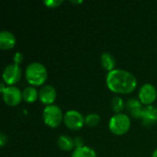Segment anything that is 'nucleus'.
<instances>
[{"label":"nucleus","instance_id":"nucleus-1","mask_svg":"<svg viewBox=\"0 0 157 157\" xmlns=\"http://www.w3.org/2000/svg\"><path fill=\"white\" fill-rule=\"evenodd\" d=\"M108 87L118 94H129L137 86L135 76L125 70L114 69L109 72L106 78Z\"/></svg>","mask_w":157,"mask_h":157},{"label":"nucleus","instance_id":"nucleus-2","mask_svg":"<svg viewBox=\"0 0 157 157\" xmlns=\"http://www.w3.org/2000/svg\"><path fill=\"white\" fill-rule=\"evenodd\" d=\"M25 74L28 82L33 86H40L44 84L48 75L46 67L38 62L29 63L26 68Z\"/></svg>","mask_w":157,"mask_h":157},{"label":"nucleus","instance_id":"nucleus-3","mask_svg":"<svg viewBox=\"0 0 157 157\" xmlns=\"http://www.w3.org/2000/svg\"><path fill=\"white\" fill-rule=\"evenodd\" d=\"M131 127L130 118L123 113L115 114L109 122V128L111 132L116 135L125 134Z\"/></svg>","mask_w":157,"mask_h":157},{"label":"nucleus","instance_id":"nucleus-4","mask_svg":"<svg viewBox=\"0 0 157 157\" xmlns=\"http://www.w3.org/2000/svg\"><path fill=\"white\" fill-rule=\"evenodd\" d=\"M63 120V115L62 109L56 105L46 106L43 109V121L46 125L52 128L58 127L62 121Z\"/></svg>","mask_w":157,"mask_h":157},{"label":"nucleus","instance_id":"nucleus-5","mask_svg":"<svg viewBox=\"0 0 157 157\" xmlns=\"http://www.w3.org/2000/svg\"><path fill=\"white\" fill-rule=\"evenodd\" d=\"M63 121L69 129L77 131L84 126L85 118L77 110H68L63 115Z\"/></svg>","mask_w":157,"mask_h":157},{"label":"nucleus","instance_id":"nucleus-6","mask_svg":"<svg viewBox=\"0 0 157 157\" xmlns=\"http://www.w3.org/2000/svg\"><path fill=\"white\" fill-rule=\"evenodd\" d=\"M21 68L18 64L11 63L5 67L3 72V80L7 85H14L17 83L21 77Z\"/></svg>","mask_w":157,"mask_h":157},{"label":"nucleus","instance_id":"nucleus-7","mask_svg":"<svg viewBox=\"0 0 157 157\" xmlns=\"http://www.w3.org/2000/svg\"><path fill=\"white\" fill-rule=\"evenodd\" d=\"M156 88L152 84H144L139 91L140 101L144 105H151L156 98Z\"/></svg>","mask_w":157,"mask_h":157},{"label":"nucleus","instance_id":"nucleus-8","mask_svg":"<svg viewBox=\"0 0 157 157\" xmlns=\"http://www.w3.org/2000/svg\"><path fill=\"white\" fill-rule=\"evenodd\" d=\"M3 94V98L6 104L9 106H17L20 103L22 98V93L21 91L16 87V86H6L5 91L2 93Z\"/></svg>","mask_w":157,"mask_h":157},{"label":"nucleus","instance_id":"nucleus-9","mask_svg":"<svg viewBox=\"0 0 157 157\" xmlns=\"http://www.w3.org/2000/svg\"><path fill=\"white\" fill-rule=\"evenodd\" d=\"M39 98L43 104L47 106L52 105L56 98V91L52 86L50 85L43 86L39 92Z\"/></svg>","mask_w":157,"mask_h":157},{"label":"nucleus","instance_id":"nucleus-10","mask_svg":"<svg viewBox=\"0 0 157 157\" xmlns=\"http://www.w3.org/2000/svg\"><path fill=\"white\" fill-rule=\"evenodd\" d=\"M143 123L144 126H152L157 122V109L155 107L149 105L144 108L142 116Z\"/></svg>","mask_w":157,"mask_h":157},{"label":"nucleus","instance_id":"nucleus-11","mask_svg":"<svg viewBox=\"0 0 157 157\" xmlns=\"http://www.w3.org/2000/svg\"><path fill=\"white\" fill-rule=\"evenodd\" d=\"M16 44V38L14 34L7 30L0 32V48L2 50H9Z\"/></svg>","mask_w":157,"mask_h":157},{"label":"nucleus","instance_id":"nucleus-12","mask_svg":"<svg viewBox=\"0 0 157 157\" xmlns=\"http://www.w3.org/2000/svg\"><path fill=\"white\" fill-rule=\"evenodd\" d=\"M141 103H142L141 101H139L138 99H135V98H131L127 101L126 108H127L128 111L130 112V114L135 119H139L142 116L144 108Z\"/></svg>","mask_w":157,"mask_h":157},{"label":"nucleus","instance_id":"nucleus-13","mask_svg":"<svg viewBox=\"0 0 157 157\" xmlns=\"http://www.w3.org/2000/svg\"><path fill=\"white\" fill-rule=\"evenodd\" d=\"M100 61H101V65L105 70L109 72L114 70V67L116 65V60L113 57V55H111L109 52H103L101 54Z\"/></svg>","mask_w":157,"mask_h":157},{"label":"nucleus","instance_id":"nucleus-14","mask_svg":"<svg viewBox=\"0 0 157 157\" xmlns=\"http://www.w3.org/2000/svg\"><path fill=\"white\" fill-rule=\"evenodd\" d=\"M38 97H39V92L34 86H28L22 92V98L28 103L35 102Z\"/></svg>","mask_w":157,"mask_h":157},{"label":"nucleus","instance_id":"nucleus-15","mask_svg":"<svg viewBox=\"0 0 157 157\" xmlns=\"http://www.w3.org/2000/svg\"><path fill=\"white\" fill-rule=\"evenodd\" d=\"M72 157H97V154L92 148L84 145L75 148L72 154Z\"/></svg>","mask_w":157,"mask_h":157},{"label":"nucleus","instance_id":"nucleus-16","mask_svg":"<svg viewBox=\"0 0 157 157\" xmlns=\"http://www.w3.org/2000/svg\"><path fill=\"white\" fill-rule=\"evenodd\" d=\"M57 144H58V146L62 150H64V151L72 150L74 148V145H75L74 140L68 135H61L58 138Z\"/></svg>","mask_w":157,"mask_h":157},{"label":"nucleus","instance_id":"nucleus-17","mask_svg":"<svg viewBox=\"0 0 157 157\" xmlns=\"http://www.w3.org/2000/svg\"><path fill=\"white\" fill-rule=\"evenodd\" d=\"M111 108L116 112V114L121 113L125 108L123 99L120 97H114L111 100Z\"/></svg>","mask_w":157,"mask_h":157},{"label":"nucleus","instance_id":"nucleus-18","mask_svg":"<svg viewBox=\"0 0 157 157\" xmlns=\"http://www.w3.org/2000/svg\"><path fill=\"white\" fill-rule=\"evenodd\" d=\"M100 121V117L99 115L96 114V113H91L88 114L86 118H85V123L90 127H95L97 126Z\"/></svg>","mask_w":157,"mask_h":157},{"label":"nucleus","instance_id":"nucleus-19","mask_svg":"<svg viewBox=\"0 0 157 157\" xmlns=\"http://www.w3.org/2000/svg\"><path fill=\"white\" fill-rule=\"evenodd\" d=\"M48 7H57L63 4V0H47L43 2Z\"/></svg>","mask_w":157,"mask_h":157},{"label":"nucleus","instance_id":"nucleus-20","mask_svg":"<svg viewBox=\"0 0 157 157\" xmlns=\"http://www.w3.org/2000/svg\"><path fill=\"white\" fill-rule=\"evenodd\" d=\"M13 61H14V63L16 64H19L22 61H23V54L19 52H16L13 56Z\"/></svg>","mask_w":157,"mask_h":157},{"label":"nucleus","instance_id":"nucleus-21","mask_svg":"<svg viewBox=\"0 0 157 157\" xmlns=\"http://www.w3.org/2000/svg\"><path fill=\"white\" fill-rule=\"evenodd\" d=\"M74 142H75V145L76 146V148H77V147H82V146H84V142H83V139H82L81 137H76V138L74 140Z\"/></svg>","mask_w":157,"mask_h":157},{"label":"nucleus","instance_id":"nucleus-22","mask_svg":"<svg viewBox=\"0 0 157 157\" xmlns=\"http://www.w3.org/2000/svg\"><path fill=\"white\" fill-rule=\"evenodd\" d=\"M6 142H7V137L6 136L5 133L2 132L0 135V145H1V147H4V145L6 144Z\"/></svg>","mask_w":157,"mask_h":157},{"label":"nucleus","instance_id":"nucleus-23","mask_svg":"<svg viewBox=\"0 0 157 157\" xmlns=\"http://www.w3.org/2000/svg\"><path fill=\"white\" fill-rule=\"evenodd\" d=\"M6 87H5V85H4V83L2 82V83H1V88H0V91L3 93V92L5 91V89H6Z\"/></svg>","mask_w":157,"mask_h":157},{"label":"nucleus","instance_id":"nucleus-24","mask_svg":"<svg viewBox=\"0 0 157 157\" xmlns=\"http://www.w3.org/2000/svg\"><path fill=\"white\" fill-rule=\"evenodd\" d=\"M152 157H157V149L154 152V154H153V156Z\"/></svg>","mask_w":157,"mask_h":157},{"label":"nucleus","instance_id":"nucleus-25","mask_svg":"<svg viewBox=\"0 0 157 157\" xmlns=\"http://www.w3.org/2000/svg\"><path fill=\"white\" fill-rule=\"evenodd\" d=\"M72 3H82V1H71Z\"/></svg>","mask_w":157,"mask_h":157}]
</instances>
